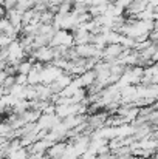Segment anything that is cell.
I'll use <instances>...</instances> for the list:
<instances>
[{"label": "cell", "mask_w": 158, "mask_h": 159, "mask_svg": "<svg viewBox=\"0 0 158 159\" xmlns=\"http://www.w3.org/2000/svg\"><path fill=\"white\" fill-rule=\"evenodd\" d=\"M67 144H68V141H57V142H53L51 145L47 148L45 155H48L51 159H59L60 158V155L64 153Z\"/></svg>", "instance_id": "obj_1"}, {"label": "cell", "mask_w": 158, "mask_h": 159, "mask_svg": "<svg viewBox=\"0 0 158 159\" xmlns=\"http://www.w3.org/2000/svg\"><path fill=\"white\" fill-rule=\"evenodd\" d=\"M70 33L73 36V45H84V43H89V40H90V33L81 26Z\"/></svg>", "instance_id": "obj_2"}, {"label": "cell", "mask_w": 158, "mask_h": 159, "mask_svg": "<svg viewBox=\"0 0 158 159\" xmlns=\"http://www.w3.org/2000/svg\"><path fill=\"white\" fill-rule=\"evenodd\" d=\"M5 17H6V19L9 20V23L20 33V30H22V12H19L17 9L11 8V9H6Z\"/></svg>", "instance_id": "obj_3"}, {"label": "cell", "mask_w": 158, "mask_h": 159, "mask_svg": "<svg viewBox=\"0 0 158 159\" xmlns=\"http://www.w3.org/2000/svg\"><path fill=\"white\" fill-rule=\"evenodd\" d=\"M124 48L119 43H108L103 48V59H118V56L121 54Z\"/></svg>", "instance_id": "obj_4"}, {"label": "cell", "mask_w": 158, "mask_h": 159, "mask_svg": "<svg viewBox=\"0 0 158 159\" xmlns=\"http://www.w3.org/2000/svg\"><path fill=\"white\" fill-rule=\"evenodd\" d=\"M78 79H79L81 87H82V88H87V87H90V85L95 82V71H93V70H85L82 74L78 76Z\"/></svg>", "instance_id": "obj_5"}, {"label": "cell", "mask_w": 158, "mask_h": 159, "mask_svg": "<svg viewBox=\"0 0 158 159\" xmlns=\"http://www.w3.org/2000/svg\"><path fill=\"white\" fill-rule=\"evenodd\" d=\"M31 68H33V60H30L28 57L23 59L22 62H19V63L16 65V71H17L19 74H28Z\"/></svg>", "instance_id": "obj_6"}, {"label": "cell", "mask_w": 158, "mask_h": 159, "mask_svg": "<svg viewBox=\"0 0 158 159\" xmlns=\"http://www.w3.org/2000/svg\"><path fill=\"white\" fill-rule=\"evenodd\" d=\"M122 48H126V50H133L135 48V45H136V42H135V39H132V37H129V36H122L121 34V37H119V42H118Z\"/></svg>", "instance_id": "obj_7"}, {"label": "cell", "mask_w": 158, "mask_h": 159, "mask_svg": "<svg viewBox=\"0 0 158 159\" xmlns=\"http://www.w3.org/2000/svg\"><path fill=\"white\" fill-rule=\"evenodd\" d=\"M30 8H33V3H31L30 0H17V3H16V6H14V9H17L19 12H25V11H28Z\"/></svg>", "instance_id": "obj_8"}, {"label": "cell", "mask_w": 158, "mask_h": 159, "mask_svg": "<svg viewBox=\"0 0 158 159\" xmlns=\"http://www.w3.org/2000/svg\"><path fill=\"white\" fill-rule=\"evenodd\" d=\"M53 17H54V14H53L50 9H47V11L41 12L39 22H41V23H51V22H53Z\"/></svg>", "instance_id": "obj_9"}, {"label": "cell", "mask_w": 158, "mask_h": 159, "mask_svg": "<svg viewBox=\"0 0 158 159\" xmlns=\"http://www.w3.org/2000/svg\"><path fill=\"white\" fill-rule=\"evenodd\" d=\"M14 79H16V84H17V85H28V84H26V74H19V73H17V74L14 76Z\"/></svg>", "instance_id": "obj_10"}, {"label": "cell", "mask_w": 158, "mask_h": 159, "mask_svg": "<svg viewBox=\"0 0 158 159\" xmlns=\"http://www.w3.org/2000/svg\"><path fill=\"white\" fill-rule=\"evenodd\" d=\"M9 42H11V39H9L8 36H5V34L0 33V48H2V47H8Z\"/></svg>", "instance_id": "obj_11"}, {"label": "cell", "mask_w": 158, "mask_h": 159, "mask_svg": "<svg viewBox=\"0 0 158 159\" xmlns=\"http://www.w3.org/2000/svg\"><path fill=\"white\" fill-rule=\"evenodd\" d=\"M16 3H17V0H3V8L5 9H11V8L16 6Z\"/></svg>", "instance_id": "obj_12"}, {"label": "cell", "mask_w": 158, "mask_h": 159, "mask_svg": "<svg viewBox=\"0 0 158 159\" xmlns=\"http://www.w3.org/2000/svg\"><path fill=\"white\" fill-rule=\"evenodd\" d=\"M5 12H6V9L3 8V5H0V19L5 17Z\"/></svg>", "instance_id": "obj_13"}]
</instances>
